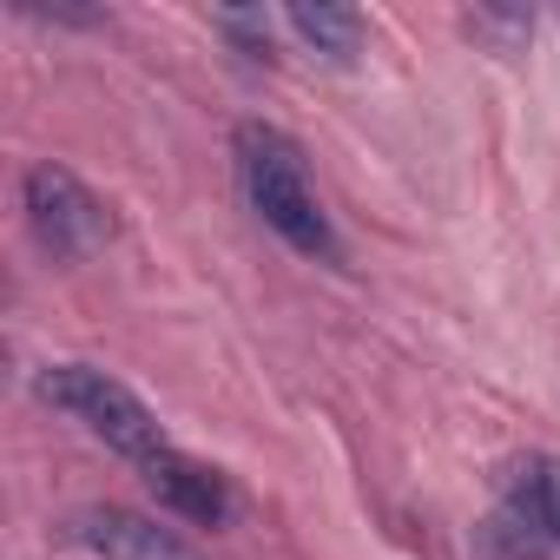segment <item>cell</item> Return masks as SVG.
Segmentation results:
<instances>
[{"label":"cell","instance_id":"obj_1","mask_svg":"<svg viewBox=\"0 0 560 560\" xmlns=\"http://www.w3.org/2000/svg\"><path fill=\"white\" fill-rule=\"evenodd\" d=\"M231 145H237L244 198L264 218V231H277V237H284L298 257H311V264H343V237H337L317 185H311L304 145L284 126H270V119H244Z\"/></svg>","mask_w":560,"mask_h":560},{"label":"cell","instance_id":"obj_2","mask_svg":"<svg viewBox=\"0 0 560 560\" xmlns=\"http://www.w3.org/2000/svg\"><path fill=\"white\" fill-rule=\"evenodd\" d=\"M34 389H40L47 409H60L67 422H80L93 442H106L113 455H126V462H139V468L172 448V442H165V422L152 416V402H145L132 383L106 376L100 363H47V370L34 376Z\"/></svg>","mask_w":560,"mask_h":560},{"label":"cell","instance_id":"obj_3","mask_svg":"<svg viewBox=\"0 0 560 560\" xmlns=\"http://www.w3.org/2000/svg\"><path fill=\"white\" fill-rule=\"evenodd\" d=\"M21 211H27V231L34 244L54 257V264H86L113 244V205L73 172V165H54L40 159L27 178H21Z\"/></svg>","mask_w":560,"mask_h":560},{"label":"cell","instance_id":"obj_4","mask_svg":"<svg viewBox=\"0 0 560 560\" xmlns=\"http://www.w3.org/2000/svg\"><path fill=\"white\" fill-rule=\"evenodd\" d=\"M73 540L100 560H205L185 534L159 527L152 514L139 508H119V501H93L73 514Z\"/></svg>","mask_w":560,"mask_h":560},{"label":"cell","instance_id":"obj_5","mask_svg":"<svg viewBox=\"0 0 560 560\" xmlns=\"http://www.w3.org/2000/svg\"><path fill=\"white\" fill-rule=\"evenodd\" d=\"M145 488L159 494L165 514H178V521H191V527H224V521H231V481H224L211 462H191V455H178V448H165V455L145 462Z\"/></svg>","mask_w":560,"mask_h":560},{"label":"cell","instance_id":"obj_6","mask_svg":"<svg viewBox=\"0 0 560 560\" xmlns=\"http://www.w3.org/2000/svg\"><path fill=\"white\" fill-rule=\"evenodd\" d=\"M501 501L514 508V514H527L547 540H553V553H560V455H514L508 468H501Z\"/></svg>","mask_w":560,"mask_h":560},{"label":"cell","instance_id":"obj_7","mask_svg":"<svg viewBox=\"0 0 560 560\" xmlns=\"http://www.w3.org/2000/svg\"><path fill=\"white\" fill-rule=\"evenodd\" d=\"M284 27L317 54V60H330V67H350L357 54H363V14L357 8H337V0H304V8H291L284 14Z\"/></svg>","mask_w":560,"mask_h":560},{"label":"cell","instance_id":"obj_8","mask_svg":"<svg viewBox=\"0 0 560 560\" xmlns=\"http://www.w3.org/2000/svg\"><path fill=\"white\" fill-rule=\"evenodd\" d=\"M475 560H553V540L527 521V514H514L508 501L475 527Z\"/></svg>","mask_w":560,"mask_h":560},{"label":"cell","instance_id":"obj_9","mask_svg":"<svg viewBox=\"0 0 560 560\" xmlns=\"http://www.w3.org/2000/svg\"><path fill=\"white\" fill-rule=\"evenodd\" d=\"M462 27H468L488 54H521L527 34H534V14H527V8H475Z\"/></svg>","mask_w":560,"mask_h":560},{"label":"cell","instance_id":"obj_10","mask_svg":"<svg viewBox=\"0 0 560 560\" xmlns=\"http://www.w3.org/2000/svg\"><path fill=\"white\" fill-rule=\"evenodd\" d=\"M218 34H224L244 60H270V14H264V8H224V14H218Z\"/></svg>","mask_w":560,"mask_h":560}]
</instances>
